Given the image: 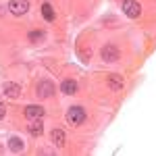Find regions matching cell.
Here are the masks:
<instances>
[{"label":"cell","instance_id":"cell-1","mask_svg":"<svg viewBox=\"0 0 156 156\" xmlns=\"http://www.w3.org/2000/svg\"><path fill=\"white\" fill-rule=\"evenodd\" d=\"M67 121H69L71 125H81V123L85 121V110L81 106L69 108V112H67Z\"/></svg>","mask_w":156,"mask_h":156},{"label":"cell","instance_id":"cell-2","mask_svg":"<svg viewBox=\"0 0 156 156\" xmlns=\"http://www.w3.org/2000/svg\"><path fill=\"white\" fill-rule=\"evenodd\" d=\"M123 11L127 17H131V19H137L140 15H142V6L135 2V0H125L123 2Z\"/></svg>","mask_w":156,"mask_h":156},{"label":"cell","instance_id":"cell-3","mask_svg":"<svg viewBox=\"0 0 156 156\" xmlns=\"http://www.w3.org/2000/svg\"><path fill=\"white\" fill-rule=\"evenodd\" d=\"M27 9H29V2H27V0H11V4H9V11H11L12 15H17V17L25 15Z\"/></svg>","mask_w":156,"mask_h":156},{"label":"cell","instance_id":"cell-4","mask_svg":"<svg viewBox=\"0 0 156 156\" xmlns=\"http://www.w3.org/2000/svg\"><path fill=\"white\" fill-rule=\"evenodd\" d=\"M102 60H108V62H115V60H119V48L115 46V44H106L104 48H102Z\"/></svg>","mask_w":156,"mask_h":156},{"label":"cell","instance_id":"cell-5","mask_svg":"<svg viewBox=\"0 0 156 156\" xmlns=\"http://www.w3.org/2000/svg\"><path fill=\"white\" fill-rule=\"evenodd\" d=\"M25 117L27 119H42L44 117V108L42 106H37V104H29V106L25 108Z\"/></svg>","mask_w":156,"mask_h":156},{"label":"cell","instance_id":"cell-6","mask_svg":"<svg viewBox=\"0 0 156 156\" xmlns=\"http://www.w3.org/2000/svg\"><path fill=\"white\" fill-rule=\"evenodd\" d=\"M37 94L42 98L52 96V94H54V85L50 83V81H40V83H37Z\"/></svg>","mask_w":156,"mask_h":156},{"label":"cell","instance_id":"cell-7","mask_svg":"<svg viewBox=\"0 0 156 156\" xmlns=\"http://www.w3.org/2000/svg\"><path fill=\"white\" fill-rule=\"evenodd\" d=\"M27 131H29V135H42V131H44V125H42V121L40 119H34V123H29V127H27Z\"/></svg>","mask_w":156,"mask_h":156},{"label":"cell","instance_id":"cell-8","mask_svg":"<svg viewBox=\"0 0 156 156\" xmlns=\"http://www.w3.org/2000/svg\"><path fill=\"white\" fill-rule=\"evenodd\" d=\"M4 94H6L9 98H17L19 94H21V87H19L17 83H11V81H9V83H4Z\"/></svg>","mask_w":156,"mask_h":156},{"label":"cell","instance_id":"cell-9","mask_svg":"<svg viewBox=\"0 0 156 156\" xmlns=\"http://www.w3.org/2000/svg\"><path fill=\"white\" fill-rule=\"evenodd\" d=\"M60 92L71 96V94H75V92H77V83H75L73 79H67V81H62V85H60Z\"/></svg>","mask_w":156,"mask_h":156},{"label":"cell","instance_id":"cell-10","mask_svg":"<svg viewBox=\"0 0 156 156\" xmlns=\"http://www.w3.org/2000/svg\"><path fill=\"white\" fill-rule=\"evenodd\" d=\"M9 148H11L12 152H21L25 148V144H23L21 137H11V140H9Z\"/></svg>","mask_w":156,"mask_h":156},{"label":"cell","instance_id":"cell-11","mask_svg":"<svg viewBox=\"0 0 156 156\" xmlns=\"http://www.w3.org/2000/svg\"><path fill=\"white\" fill-rule=\"evenodd\" d=\"M50 137H52V142H54V146H58V148H60V146H65V133L60 131V129H54Z\"/></svg>","mask_w":156,"mask_h":156},{"label":"cell","instance_id":"cell-12","mask_svg":"<svg viewBox=\"0 0 156 156\" xmlns=\"http://www.w3.org/2000/svg\"><path fill=\"white\" fill-rule=\"evenodd\" d=\"M108 85H110V90L117 92V90L123 87V79H121L119 75H110V77H108Z\"/></svg>","mask_w":156,"mask_h":156},{"label":"cell","instance_id":"cell-13","mask_svg":"<svg viewBox=\"0 0 156 156\" xmlns=\"http://www.w3.org/2000/svg\"><path fill=\"white\" fill-rule=\"evenodd\" d=\"M42 15H44L46 21H52V19H54V9H52L50 4H44V6H42Z\"/></svg>","mask_w":156,"mask_h":156},{"label":"cell","instance_id":"cell-14","mask_svg":"<svg viewBox=\"0 0 156 156\" xmlns=\"http://www.w3.org/2000/svg\"><path fill=\"white\" fill-rule=\"evenodd\" d=\"M42 37H44L42 31H31V34H29V40H31V42H40Z\"/></svg>","mask_w":156,"mask_h":156},{"label":"cell","instance_id":"cell-15","mask_svg":"<svg viewBox=\"0 0 156 156\" xmlns=\"http://www.w3.org/2000/svg\"><path fill=\"white\" fill-rule=\"evenodd\" d=\"M4 115H6V106L0 104V119H4Z\"/></svg>","mask_w":156,"mask_h":156}]
</instances>
